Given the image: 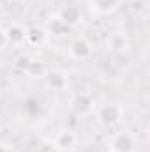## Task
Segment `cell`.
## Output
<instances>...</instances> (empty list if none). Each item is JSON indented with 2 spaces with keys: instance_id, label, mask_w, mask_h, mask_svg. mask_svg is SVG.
Instances as JSON below:
<instances>
[{
  "instance_id": "7c38bea8",
  "label": "cell",
  "mask_w": 150,
  "mask_h": 152,
  "mask_svg": "<svg viewBox=\"0 0 150 152\" xmlns=\"http://www.w3.org/2000/svg\"><path fill=\"white\" fill-rule=\"evenodd\" d=\"M25 73H27V76H30V78H44L48 71H46V67H44L42 62L28 60V64L25 67Z\"/></svg>"
},
{
  "instance_id": "6da1fadb",
  "label": "cell",
  "mask_w": 150,
  "mask_h": 152,
  "mask_svg": "<svg viewBox=\"0 0 150 152\" xmlns=\"http://www.w3.org/2000/svg\"><path fill=\"white\" fill-rule=\"evenodd\" d=\"M110 151L115 152H134L136 151V136L131 131H120L113 134L110 140Z\"/></svg>"
},
{
  "instance_id": "2e32d148",
  "label": "cell",
  "mask_w": 150,
  "mask_h": 152,
  "mask_svg": "<svg viewBox=\"0 0 150 152\" xmlns=\"http://www.w3.org/2000/svg\"><path fill=\"white\" fill-rule=\"evenodd\" d=\"M0 152H11V149H9L5 143H0Z\"/></svg>"
},
{
  "instance_id": "52a82bcc",
  "label": "cell",
  "mask_w": 150,
  "mask_h": 152,
  "mask_svg": "<svg viewBox=\"0 0 150 152\" xmlns=\"http://www.w3.org/2000/svg\"><path fill=\"white\" fill-rule=\"evenodd\" d=\"M57 16L64 21L66 27H74V25H78L81 21V11H79V7L74 5V4H69V5L62 7Z\"/></svg>"
},
{
  "instance_id": "9c48e42d",
  "label": "cell",
  "mask_w": 150,
  "mask_h": 152,
  "mask_svg": "<svg viewBox=\"0 0 150 152\" xmlns=\"http://www.w3.org/2000/svg\"><path fill=\"white\" fill-rule=\"evenodd\" d=\"M46 83L50 88L53 90H64L67 87V75L64 71H58V69H53V71H48L44 76Z\"/></svg>"
},
{
  "instance_id": "8fae6325",
  "label": "cell",
  "mask_w": 150,
  "mask_h": 152,
  "mask_svg": "<svg viewBox=\"0 0 150 152\" xmlns=\"http://www.w3.org/2000/svg\"><path fill=\"white\" fill-rule=\"evenodd\" d=\"M67 28L69 27H66L64 21L58 16H53V18L48 20V25H46L44 30H46V34H51V36H64L67 32Z\"/></svg>"
},
{
  "instance_id": "9a60e30c",
  "label": "cell",
  "mask_w": 150,
  "mask_h": 152,
  "mask_svg": "<svg viewBox=\"0 0 150 152\" xmlns=\"http://www.w3.org/2000/svg\"><path fill=\"white\" fill-rule=\"evenodd\" d=\"M5 48H9V41H7V32L4 27H0V51H4Z\"/></svg>"
},
{
  "instance_id": "7a4b0ae2",
  "label": "cell",
  "mask_w": 150,
  "mask_h": 152,
  "mask_svg": "<svg viewBox=\"0 0 150 152\" xmlns=\"http://www.w3.org/2000/svg\"><path fill=\"white\" fill-rule=\"evenodd\" d=\"M122 108H120V104H115V103H108V104H104V106H101L99 110H97V118H99V122L103 124V126H106V127H113V126H117L120 120H122Z\"/></svg>"
},
{
  "instance_id": "ac0fdd59",
  "label": "cell",
  "mask_w": 150,
  "mask_h": 152,
  "mask_svg": "<svg viewBox=\"0 0 150 152\" xmlns=\"http://www.w3.org/2000/svg\"><path fill=\"white\" fill-rule=\"evenodd\" d=\"M11 0H0V5H5V4H9Z\"/></svg>"
},
{
  "instance_id": "3957f363",
  "label": "cell",
  "mask_w": 150,
  "mask_h": 152,
  "mask_svg": "<svg viewBox=\"0 0 150 152\" xmlns=\"http://www.w3.org/2000/svg\"><path fill=\"white\" fill-rule=\"evenodd\" d=\"M94 53V46L87 37H78L69 46V55L74 60H88Z\"/></svg>"
},
{
  "instance_id": "8992f818",
  "label": "cell",
  "mask_w": 150,
  "mask_h": 152,
  "mask_svg": "<svg viewBox=\"0 0 150 152\" xmlns=\"http://www.w3.org/2000/svg\"><path fill=\"white\" fill-rule=\"evenodd\" d=\"M53 143L55 147L58 149V152H67V151H73L78 143V136H76L73 131L69 129H62L57 133V136L53 138Z\"/></svg>"
},
{
  "instance_id": "e0dca14e",
  "label": "cell",
  "mask_w": 150,
  "mask_h": 152,
  "mask_svg": "<svg viewBox=\"0 0 150 152\" xmlns=\"http://www.w3.org/2000/svg\"><path fill=\"white\" fill-rule=\"evenodd\" d=\"M23 4H34V2H37V0H21Z\"/></svg>"
},
{
  "instance_id": "4fadbf2b",
  "label": "cell",
  "mask_w": 150,
  "mask_h": 152,
  "mask_svg": "<svg viewBox=\"0 0 150 152\" xmlns=\"http://www.w3.org/2000/svg\"><path fill=\"white\" fill-rule=\"evenodd\" d=\"M46 30L42 27H30L27 28V41L30 44H41L44 39H46Z\"/></svg>"
},
{
  "instance_id": "d6986e66",
  "label": "cell",
  "mask_w": 150,
  "mask_h": 152,
  "mask_svg": "<svg viewBox=\"0 0 150 152\" xmlns=\"http://www.w3.org/2000/svg\"><path fill=\"white\" fill-rule=\"evenodd\" d=\"M108 152H115V151H110V149H108Z\"/></svg>"
},
{
  "instance_id": "30bf717a",
  "label": "cell",
  "mask_w": 150,
  "mask_h": 152,
  "mask_svg": "<svg viewBox=\"0 0 150 152\" xmlns=\"http://www.w3.org/2000/svg\"><path fill=\"white\" fill-rule=\"evenodd\" d=\"M88 4L97 14H111L118 9L122 0H88Z\"/></svg>"
},
{
  "instance_id": "ba28073f",
  "label": "cell",
  "mask_w": 150,
  "mask_h": 152,
  "mask_svg": "<svg viewBox=\"0 0 150 152\" xmlns=\"http://www.w3.org/2000/svg\"><path fill=\"white\" fill-rule=\"evenodd\" d=\"M7 41L9 46H21L23 42H27V28L20 23H11L7 28Z\"/></svg>"
},
{
  "instance_id": "5b68a950",
  "label": "cell",
  "mask_w": 150,
  "mask_h": 152,
  "mask_svg": "<svg viewBox=\"0 0 150 152\" xmlns=\"http://www.w3.org/2000/svg\"><path fill=\"white\" fill-rule=\"evenodd\" d=\"M106 48L111 51V53H117V55H122L129 50V37L124 30H115L111 32L108 37H106Z\"/></svg>"
},
{
  "instance_id": "277c9868",
  "label": "cell",
  "mask_w": 150,
  "mask_h": 152,
  "mask_svg": "<svg viewBox=\"0 0 150 152\" xmlns=\"http://www.w3.org/2000/svg\"><path fill=\"white\" fill-rule=\"evenodd\" d=\"M71 108L76 115L79 117H85V115H90L94 110V97L88 94V92H79L74 94L73 99H71Z\"/></svg>"
},
{
  "instance_id": "5bb4252c",
  "label": "cell",
  "mask_w": 150,
  "mask_h": 152,
  "mask_svg": "<svg viewBox=\"0 0 150 152\" xmlns=\"http://www.w3.org/2000/svg\"><path fill=\"white\" fill-rule=\"evenodd\" d=\"M36 152H58V149L55 147L53 142H42V143L37 147V151Z\"/></svg>"
}]
</instances>
